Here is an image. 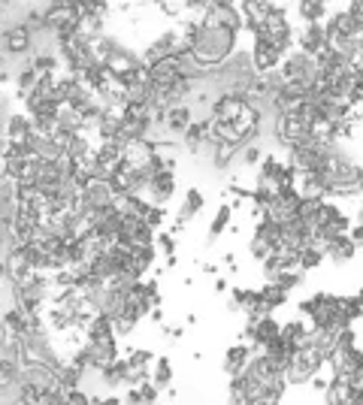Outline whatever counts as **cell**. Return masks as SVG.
<instances>
[{"instance_id": "cell-1", "label": "cell", "mask_w": 363, "mask_h": 405, "mask_svg": "<svg viewBox=\"0 0 363 405\" xmlns=\"http://www.w3.org/2000/svg\"><path fill=\"white\" fill-rule=\"evenodd\" d=\"M194 124V106L191 103H176V106H167V115H163V131L172 140H182V133Z\"/></svg>"}, {"instance_id": "cell-2", "label": "cell", "mask_w": 363, "mask_h": 405, "mask_svg": "<svg viewBox=\"0 0 363 405\" xmlns=\"http://www.w3.org/2000/svg\"><path fill=\"white\" fill-rule=\"evenodd\" d=\"M206 206V197L200 188H188L185 191V200H182V209L176 212V221H172V230L170 233H182V227L191 224L194 221V215H200V209Z\"/></svg>"}, {"instance_id": "cell-3", "label": "cell", "mask_w": 363, "mask_h": 405, "mask_svg": "<svg viewBox=\"0 0 363 405\" xmlns=\"http://www.w3.org/2000/svg\"><path fill=\"white\" fill-rule=\"evenodd\" d=\"M145 194L151 197L154 206H163V202H170V197L176 194V176H172V170L154 172V176L149 179V188H145Z\"/></svg>"}, {"instance_id": "cell-4", "label": "cell", "mask_w": 363, "mask_h": 405, "mask_svg": "<svg viewBox=\"0 0 363 405\" xmlns=\"http://www.w3.org/2000/svg\"><path fill=\"white\" fill-rule=\"evenodd\" d=\"M251 357H254V348L249 342H236L233 348H227V354H224V372L230 375V378L233 375H242L249 369Z\"/></svg>"}, {"instance_id": "cell-5", "label": "cell", "mask_w": 363, "mask_h": 405, "mask_svg": "<svg viewBox=\"0 0 363 405\" xmlns=\"http://www.w3.org/2000/svg\"><path fill=\"white\" fill-rule=\"evenodd\" d=\"M294 9L303 24H324L330 15V0H297Z\"/></svg>"}, {"instance_id": "cell-6", "label": "cell", "mask_w": 363, "mask_h": 405, "mask_svg": "<svg viewBox=\"0 0 363 405\" xmlns=\"http://www.w3.org/2000/svg\"><path fill=\"white\" fill-rule=\"evenodd\" d=\"M281 336V324L272 315H260V318H254V336H251V348H267L272 339H279Z\"/></svg>"}, {"instance_id": "cell-7", "label": "cell", "mask_w": 363, "mask_h": 405, "mask_svg": "<svg viewBox=\"0 0 363 405\" xmlns=\"http://www.w3.org/2000/svg\"><path fill=\"white\" fill-rule=\"evenodd\" d=\"M324 254H327V260H333V263H348V260H354V254H357V245L351 242L348 233H342V236L327 239Z\"/></svg>"}, {"instance_id": "cell-8", "label": "cell", "mask_w": 363, "mask_h": 405, "mask_svg": "<svg viewBox=\"0 0 363 405\" xmlns=\"http://www.w3.org/2000/svg\"><path fill=\"white\" fill-rule=\"evenodd\" d=\"M100 378L109 388H131V366H127L124 357H118V360L106 363L103 369H100Z\"/></svg>"}, {"instance_id": "cell-9", "label": "cell", "mask_w": 363, "mask_h": 405, "mask_svg": "<svg viewBox=\"0 0 363 405\" xmlns=\"http://www.w3.org/2000/svg\"><path fill=\"white\" fill-rule=\"evenodd\" d=\"M230 221H233V202H221L218 212H215V218H212V224H209V239H206V242H215V239L230 227Z\"/></svg>"}, {"instance_id": "cell-10", "label": "cell", "mask_w": 363, "mask_h": 405, "mask_svg": "<svg viewBox=\"0 0 363 405\" xmlns=\"http://www.w3.org/2000/svg\"><path fill=\"white\" fill-rule=\"evenodd\" d=\"M24 381V369L18 366L15 360H0V390H9V388H18Z\"/></svg>"}, {"instance_id": "cell-11", "label": "cell", "mask_w": 363, "mask_h": 405, "mask_svg": "<svg viewBox=\"0 0 363 405\" xmlns=\"http://www.w3.org/2000/svg\"><path fill=\"white\" fill-rule=\"evenodd\" d=\"M260 297H263V306H267V311L272 315V311H276V309H281V306H285L290 293H285V290H281L276 281H267V284H263V288H260Z\"/></svg>"}, {"instance_id": "cell-12", "label": "cell", "mask_w": 363, "mask_h": 405, "mask_svg": "<svg viewBox=\"0 0 363 405\" xmlns=\"http://www.w3.org/2000/svg\"><path fill=\"white\" fill-rule=\"evenodd\" d=\"M309 333H312V327H306L303 321H285V324H281V339L290 345H297V348L306 342Z\"/></svg>"}, {"instance_id": "cell-13", "label": "cell", "mask_w": 363, "mask_h": 405, "mask_svg": "<svg viewBox=\"0 0 363 405\" xmlns=\"http://www.w3.org/2000/svg\"><path fill=\"white\" fill-rule=\"evenodd\" d=\"M151 381L158 384L161 390H167L172 384V363L170 357H154V366H151Z\"/></svg>"}, {"instance_id": "cell-14", "label": "cell", "mask_w": 363, "mask_h": 405, "mask_svg": "<svg viewBox=\"0 0 363 405\" xmlns=\"http://www.w3.org/2000/svg\"><path fill=\"white\" fill-rule=\"evenodd\" d=\"M263 154H267V152H263L260 142H249V145H242V149H239V158H236V161H239L242 167H258V163L263 161Z\"/></svg>"}, {"instance_id": "cell-15", "label": "cell", "mask_w": 363, "mask_h": 405, "mask_svg": "<svg viewBox=\"0 0 363 405\" xmlns=\"http://www.w3.org/2000/svg\"><path fill=\"white\" fill-rule=\"evenodd\" d=\"M342 311L351 321H360L363 318V288L354 293V297H342Z\"/></svg>"}, {"instance_id": "cell-16", "label": "cell", "mask_w": 363, "mask_h": 405, "mask_svg": "<svg viewBox=\"0 0 363 405\" xmlns=\"http://www.w3.org/2000/svg\"><path fill=\"white\" fill-rule=\"evenodd\" d=\"M154 245H161V254L172 257V254H176V233H170V230H158Z\"/></svg>"}, {"instance_id": "cell-17", "label": "cell", "mask_w": 363, "mask_h": 405, "mask_svg": "<svg viewBox=\"0 0 363 405\" xmlns=\"http://www.w3.org/2000/svg\"><path fill=\"white\" fill-rule=\"evenodd\" d=\"M142 221L154 230V233H158V230H161L163 224H167V209H163V206H151V209H149V215H145Z\"/></svg>"}, {"instance_id": "cell-18", "label": "cell", "mask_w": 363, "mask_h": 405, "mask_svg": "<svg viewBox=\"0 0 363 405\" xmlns=\"http://www.w3.org/2000/svg\"><path fill=\"white\" fill-rule=\"evenodd\" d=\"M357 345V336H354V330H342V333H336V354H345L351 351V348Z\"/></svg>"}, {"instance_id": "cell-19", "label": "cell", "mask_w": 363, "mask_h": 405, "mask_svg": "<svg viewBox=\"0 0 363 405\" xmlns=\"http://www.w3.org/2000/svg\"><path fill=\"white\" fill-rule=\"evenodd\" d=\"M249 254H251L258 263H263V260H267V257L272 254V248H269L267 242H260V239H254V236H251V242H249Z\"/></svg>"}, {"instance_id": "cell-20", "label": "cell", "mask_w": 363, "mask_h": 405, "mask_svg": "<svg viewBox=\"0 0 363 405\" xmlns=\"http://www.w3.org/2000/svg\"><path fill=\"white\" fill-rule=\"evenodd\" d=\"M121 402H124V405H149V402H145V397H142V390H140V388H127V393L121 397Z\"/></svg>"}, {"instance_id": "cell-21", "label": "cell", "mask_w": 363, "mask_h": 405, "mask_svg": "<svg viewBox=\"0 0 363 405\" xmlns=\"http://www.w3.org/2000/svg\"><path fill=\"white\" fill-rule=\"evenodd\" d=\"M348 236H351V242H354V245L363 248V224H354V227L348 230Z\"/></svg>"}, {"instance_id": "cell-22", "label": "cell", "mask_w": 363, "mask_h": 405, "mask_svg": "<svg viewBox=\"0 0 363 405\" xmlns=\"http://www.w3.org/2000/svg\"><path fill=\"white\" fill-rule=\"evenodd\" d=\"M227 290V279L221 275V279H215V293H224Z\"/></svg>"}, {"instance_id": "cell-23", "label": "cell", "mask_w": 363, "mask_h": 405, "mask_svg": "<svg viewBox=\"0 0 363 405\" xmlns=\"http://www.w3.org/2000/svg\"><path fill=\"white\" fill-rule=\"evenodd\" d=\"M203 272H209V275H218V266H215V263H203Z\"/></svg>"}, {"instance_id": "cell-24", "label": "cell", "mask_w": 363, "mask_h": 405, "mask_svg": "<svg viewBox=\"0 0 363 405\" xmlns=\"http://www.w3.org/2000/svg\"><path fill=\"white\" fill-rule=\"evenodd\" d=\"M357 224H363V200H360V209H357Z\"/></svg>"}, {"instance_id": "cell-25", "label": "cell", "mask_w": 363, "mask_h": 405, "mask_svg": "<svg viewBox=\"0 0 363 405\" xmlns=\"http://www.w3.org/2000/svg\"><path fill=\"white\" fill-rule=\"evenodd\" d=\"M167 405H176V402H167Z\"/></svg>"}]
</instances>
